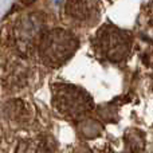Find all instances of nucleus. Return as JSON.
Returning a JSON list of instances; mask_svg holds the SVG:
<instances>
[{
	"instance_id": "nucleus-1",
	"label": "nucleus",
	"mask_w": 153,
	"mask_h": 153,
	"mask_svg": "<svg viewBox=\"0 0 153 153\" xmlns=\"http://www.w3.org/2000/svg\"><path fill=\"white\" fill-rule=\"evenodd\" d=\"M47 31L42 13L31 12L16 19L8 31V42L19 56H28L38 48L43 34Z\"/></svg>"
},
{
	"instance_id": "nucleus-2",
	"label": "nucleus",
	"mask_w": 153,
	"mask_h": 153,
	"mask_svg": "<svg viewBox=\"0 0 153 153\" xmlns=\"http://www.w3.org/2000/svg\"><path fill=\"white\" fill-rule=\"evenodd\" d=\"M78 45L76 36L69 30L51 28L43 34L36 51L45 65L58 67L74 55Z\"/></svg>"
},
{
	"instance_id": "nucleus-3",
	"label": "nucleus",
	"mask_w": 153,
	"mask_h": 153,
	"mask_svg": "<svg viewBox=\"0 0 153 153\" xmlns=\"http://www.w3.org/2000/svg\"><path fill=\"white\" fill-rule=\"evenodd\" d=\"M94 48L103 59L121 62L129 55L132 48V36L128 31L113 24H105L97 31Z\"/></svg>"
},
{
	"instance_id": "nucleus-4",
	"label": "nucleus",
	"mask_w": 153,
	"mask_h": 153,
	"mask_svg": "<svg viewBox=\"0 0 153 153\" xmlns=\"http://www.w3.org/2000/svg\"><path fill=\"white\" fill-rule=\"evenodd\" d=\"M53 101L61 113L76 117L91 109V98L74 85L59 83L53 87Z\"/></svg>"
},
{
	"instance_id": "nucleus-5",
	"label": "nucleus",
	"mask_w": 153,
	"mask_h": 153,
	"mask_svg": "<svg viewBox=\"0 0 153 153\" xmlns=\"http://www.w3.org/2000/svg\"><path fill=\"white\" fill-rule=\"evenodd\" d=\"M65 15L76 26L91 27L101 18V3L100 0H66Z\"/></svg>"
},
{
	"instance_id": "nucleus-6",
	"label": "nucleus",
	"mask_w": 153,
	"mask_h": 153,
	"mask_svg": "<svg viewBox=\"0 0 153 153\" xmlns=\"http://www.w3.org/2000/svg\"><path fill=\"white\" fill-rule=\"evenodd\" d=\"M22 58L23 56L18 55V59L11 62L8 65L7 70H5V78H4L5 85L15 90L26 86L27 81H28V76H30V69L24 63V61H22Z\"/></svg>"
},
{
	"instance_id": "nucleus-7",
	"label": "nucleus",
	"mask_w": 153,
	"mask_h": 153,
	"mask_svg": "<svg viewBox=\"0 0 153 153\" xmlns=\"http://www.w3.org/2000/svg\"><path fill=\"white\" fill-rule=\"evenodd\" d=\"M5 113L10 118L15 120V121H20V120H26V114H27V109H26V103L22 102L19 100H13L11 102L7 103L5 108Z\"/></svg>"
},
{
	"instance_id": "nucleus-8",
	"label": "nucleus",
	"mask_w": 153,
	"mask_h": 153,
	"mask_svg": "<svg viewBox=\"0 0 153 153\" xmlns=\"http://www.w3.org/2000/svg\"><path fill=\"white\" fill-rule=\"evenodd\" d=\"M81 132L85 137L94 138L95 136H98L101 132L100 124H97V122L93 121V120H86V121H83L81 124Z\"/></svg>"
},
{
	"instance_id": "nucleus-9",
	"label": "nucleus",
	"mask_w": 153,
	"mask_h": 153,
	"mask_svg": "<svg viewBox=\"0 0 153 153\" xmlns=\"http://www.w3.org/2000/svg\"><path fill=\"white\" fill-rule=\"evenodd\" d=\"M22 152L23 153H48V151L46 149V146L40 145V144H26L24 148H22Z\"/></svg>"
},
{
	"instance_id": "nucleus-10",
	"label": "nucleus",
	"mask_w": 153,
	"mask_h": 153,
	"mask_svg": "<svg viewBox=\"0 0 153 153\" xmlns=\"http://www.w3.org/2000/svg\"><path fill=\"white\" fill-rule=\"evenodd\" d=\"M75 153H91L89 151V149H86V148H79V149H76Z\"/></svg>"
},
{
	"instance_id": "nucleus-11",
	"label": "nucleus",
	"mask_w": 153,
	"mask_h": 153,
	"mask_svg": "<svg viewBox=\"0 0 153 153\" xmlns=\"http://www.w3.org/2000/svg\"><path fill=\"white\" fill-rule=\"evenodd\" d=\"M32 1H34V0H22V3H23V4H26V5L27 4H31Z\"/></svg>"
}]
</instances>
